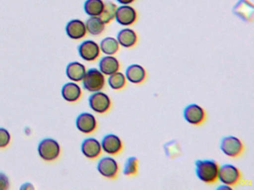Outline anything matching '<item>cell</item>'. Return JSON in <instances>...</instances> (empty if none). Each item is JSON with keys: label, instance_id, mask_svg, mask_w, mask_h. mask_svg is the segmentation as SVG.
Segmentation results:
<instances>
[{"label": "cell", "instance_id": "obj_1", "mask_svg": "<svg viewBox=\"0 0 254 190\" xmlns=\"http://www.w3.org/2000/svg\"><path fill=\"white\" fill-rule=\"evenodd\" d=\"M194 165L196 175L200 181L206 184H212L218 181L220 166L215 160H197Z\"/></svg>", "mask_w": 254, "mask_h": 190}, {"label": "cell", "instance_id": "obj_2", "mask_svg": "<svg viewBox=\"0 0 254 190\" xmlns=\"http://www.w3.org/2000/svg\"><path fill=\"white\" fill-rule=\"evenodd\" d=\"M106 83L105 76L97 68H90L86 72L82 80L83 87L87 92H100L104 89Z\"/></svg>", "mask_w": 254, "mask_h": 190}, {"label": "cell", "instance_id": "obj_3", "mask_svg": "<svg viewBox=\"0 0 254 190\" xmlns=\"http://www.w3.org/2000/svg\"><path fill=\"white\" fill-rule=\"evenodd\" d=\"M38 154L43 160L53 161L59 157L61 146L59 142L53 138H45L40 142L38 147Z\"/></svg>", "mask_w": 254, "mask_h": 190}, {"label": "cell", "instance_id": "obj_4", "mask_svg": "<svg viewBox=\"0 0 254 190\" xmlns=\"http://www.w3.org/2000/svg\"><path fill=\"white\" fill-rule=\"evenodd\" d=\"M241 180H242V173L234 165L227 163L219 166L218 181L221 184L233 187L239 184Z\"/></svg>", "mask_w": 254, "mask_h": 190}, {"label": "cell", "instance_id": "obj_5", "mask_svg": "<svg viewBox=\"0 0 254 190\" xmlns=\"http://www.w3.org/2000/svg\"><path fill=\"white\" fill-rule=\"evenodd\" d=\"M244 144L239 138L230 135L224 137L220 143V149L223 154L229 157H237L242 154L244 151Z\"/></svg>", "mask_w": 254, "mask_h": 190}, {"label": "cell", "instance_id": "obj_6", "mask_svg": "<svg viewBox=\"0 0 254 190\" xmlns=\"http://www.w3.org/2000/svg\"><path fill=\"white\" fill-rule=\"evenodd\" d=\"M88 102L90 108L98 114L108 112L112 105L110 96L102 91L92 94L89 96Z\"/></svg>", "mask_w": 254, "mask_h": 190}, {"label": "cell", "instance_id": "obj_7", "mask_svg": "<svg viewBox=\"0 0 254 190\" xmlns=\"http://www.w3.org/2000/svg\"><path fill=\"white\" fill-rule=\"evenodd\" d=\"M138 13L134 7L130 4H121L117 7L115 19L122 26L128 27L136 23Z\"/></svg>", "mask_w": 254, "mask_h": 190}, {"label": "cell", "instance_id": "obj_8", "mask_svg": "<svg viewBox=\"0 0 254 190\" xmlns=\"http://www.w3.org/2000/svg\"><path fill=\"white\" fill-rule=\"evenodd\" d=\"M96 168L101 175L108 179H116L120 170L119 163L111 156H105L101 158Z\"/></svg>", "mask_w": 254, "mask_h": 190}, {"label": "cell", "instance_id": "obj_9", "mask_svg": "<svg viewBox=\"0 0 254 190\" xmlns=\"http://www.w3.org/2000/svg\"><path fill=\"white\" fill-rule=\"evenodd\" d=\"M183 115L186 121L193 126H200L204 123L206 118V111L203 107L196 103L187 105L184 108Z\"/></svg>", "mask_w": 254, "mask_h": 190}, {"label": "cell", "instance_id": "obj_10", "mask_svg": "<svg viewBox=\"0 0 254 190\" xmlns=\"http://www.w3.org/2000/svg\"><path fill=\"white\" fill-rule=\"evenodd\" d=\"M78 53L81 59L87 62L96 60L100 56L99 45L93 40H85L78 48Z\"/></svg>", "mask_w": 254, "mask_h": 190}, {"label": "cell", "instance_id": "obj_11", "mask_svg": "<svg viewBox=\"0 0 254 190\" xmlns=\"http://www.w3.org/2000/svg\"><path fill=\"white\" fill-rule=\"evenodd\" d=\"M102 150L109 155H117L123 149V142L121 138L115 134H108L101 141Z\"/></svg>", "mask_w": 254, "mask_h": 190}, {"label": "cell", "instance_id": "obj_12", "mask_svg": "<svg viewBox=\"0 0 254 190\" xmlns=\"http://www.w3.org/2000/svg\"><path fill=\"white\" fill-rule=\"evenodd\" d=\"M75 125L80 132L84 134H90L97 128V120L91 113L83 112L77 117Z\"/></svg>", "mask_w": 254, "mask_h": 190}, {"label": "cell", "instance_id": "obj_13", "mask_svg": "<svg viewBox=\"0 0 254 190\" xmlns=\"http://www.w3.org/2000/svg\"><path fill=\"white\" fill-rule=\"evenodd\" d=\"M81 152L89 159H96L102 154L101 142L94 138H86L81 146Z\"/></svg>", "mask_w": 254, "mask_h": 190}, {"label": "cell", "instance_id": "obj_14", "mask_svg": "<svg viewBox=\"0 0 254 190\" xmlns=\"http://www.w3.org/2000/svg\"><path fill=\"white\" fill-rule=\"evenodd\" d=\"M126 80L133 84H141L147 77L146 70L139 64H131L126 68L125 72Z\"/></svg>", "mask_w": 254, "mask_h": 190}, {"label": "cell", "instance_id": "obj_15", "mask_svg": "<svg viewBox=\"0 0 254 190\" xmlns=\"http://www.w3.org/2000/svg\"><path fill=\"white\" fill-rule=\"evenodd\" d=\"M87 32L85 23L80 19H72L66 24V34L72 40H81L85 37Z\"/></svg>", "mask_w": 254, "mask_h": 190}, {"label": "cell", "instance_id": "obj_16", "mask_svg": "<svg viewBox=\"0 0 254 190\" xmlns=\"http://www.w3.org/2000/svg\"><path fill=\"white\" fill-rule=\"evenodd\" d=\"M117 40L122 47L130 48L134 47L137 43L138 35L136 31L131 28H123L117 34Z\"/></svg>", "mask_w": 254, "mask_h": 190}, {"label": "cell", "instance_id": "obj_17", "mask_svg": "<svg viewBox=\"0 0 254 190\" xmlns=\"http://www.w3.org/2000/svg\"><path fill=\"white\" fill-rule=\"evenodd\" d=\"M120 63L117 57L106 55L99 62V70L105 76H110L120 71Z\"/></svg>", "mask_w": 254, "mask_h": 190}, {"label": "cell", "instance_id": "obj_18", "mask_svg": "<svg viewBox=\"0 0 254 190\" xmlns=\"http://www.w3.org/2000/svg\"><path fill=\"white\" fill-rule=\"evenodd\" d=\"M81 94L82 92H81V87L74 82L66 83L62 87V96L67 102H76L81 97Z\"/></svg>", "mask_w": 254, "mask_h": 190}, {"label": "cell", "instance_id": "obj_19", "mask_svg": "<svg viewBox=\"0 0 254 190\" xmlns=\"http://www.w3.org/2000/svg\"><path fill=\"white\" fill-rule=\"evenodd\" d=\"M87 69L82 63L79 62H72L66 66V74L72 82H81L85 76Z\"/></svg>", "mask_w": 254, "mask_h": 190}, {"label": "cell", "instance_id": "obj_20", "mask_svg": "<svg viewBox=\"0 0 254 190\" xmlns=\"http://www.w3.org/2000/svg\"><path fill=\"white\" fill-rule=\"evenodd\" d=\"M86 29L93 36H99L105 31V24L99 16H90L85 22Z\"/></svg>", "mask_w": 254, "mask_h": 190}, {"label": "cell", "instance_id": "obj_21", "mask_svg": "<svg viewBox=\"0 0 254 190\" xmlns=\"http://www.w3.org/2000/svg\"><path fill=\"white\" fill-rule=\"evenodd\" d=\"M101 52L105 55L114 56L120 50V46L117 38L112 37H107L101 41L99 44Z\"/></svg>", "mask_w": 254, "mask_h": 190}, {"label": "cell", "instance_id": "obj_22", "mask_svg": "<svg viewBox=\"0 0 254 190\" xmlns=\"http://www.w3.org/2000/svg\"><path fill=\"white\" fill-rule=\"evenodd\" d=\"M104 5L103 0H86L84 10L89 16H99L103 10Z\"/></svg>", "mask_w": 254, "mask_h": 190}, {"label": "cell", "instance_id": "obj_23", "mask_svg": "<svg viewBox=\"0 0 254 190\" xmlns=\"http://www.w3.org/2000/svg\"><path fill=\"white\" fill-rule=\"evenodd\" d=\"M117 9V5L115 3L111 1H105L103 10L99 17L105 25H108L115 19Z\"/></svg>", "mask_w": 254, "mask_h": 190}, {"label": "cell", "instance_id": "obj_24", "mask_svg": "<svg viewBox=\"0 0 254 190\" xmlns=\"http://www.w3.org/2000/svg\"><path fill=\"white\" fill-rule=\"evenodd\" d=\"M108 83L113 90L120 91L126 87L127 80L125 74L120 71H117L108 76Z\"/></svg>", "mask_w": 254, "mask_h": 190}, {"label": "cell", "instance_id": "obj_25", "mask_svg": "<svg viewBox=\"0 0 254 190\" xmlns=\"http://www.w3.org/2000/svg\"><path fill=\"white\" fill-rule=\"evenodd\" d=\"M139 169V160L135 156L127 157L123 168V174L126 176H134L137 174Z\"/></svg>", "mask_w": 254, "mask_h": 190}, {"label": "cell", "instance_id": "obj_26", "mask_svg": "<svg viewBox=\"0 0 254 190\" xmlns=\"http://www.w3.org/2000/svg\"><path fill=\"white\" fill-rule=\"evenodd\" d=\"M164 151L166 155L170 158H175L181 154V146L177 141H172L164 145Z\"/></svg>", "mask_w": 254, "mask_h": 190}, {"label": "cell", "instance_id": "obj_27", "mask_svg": "<svg viewBox=\"0 0 254 190\" xmlns=\"http://www.w3.org/2000/svg\"><path fill=\"white\" fill-rule=\"evenodd\" d=\"M11 141V135L6 129L0 128V148H5Z\"/></svg>", "mask_w": 254, "mask_h": 190}, {"label": "cell", "instance_id": "obj_28", "mask_svg": "<svg viewBox=\"0 0 254 190\" xmlns=\"http://www.w3.org/2000/svg\"><path fill=\"white\" fill-rule=\"evenodd\" d=\"M10 182L8 176L3 172H0V190H6L9 188Z\"/></svg>", "mask_w": 254, "mask_h": 190}, {"label": "cell", "instance_id": "obj_29", "mask_svg": "<svg viewBox=\"0 0 254 190\" xmlns=\"http://www.w3.org/2000/svg\"><path fill=\"white\" fill-rule=\"evenodd\" d=\"M21 190H35V187H33L31 183H26V184H23L20 187Z\"/></svg>", "mask_w": 254, "mask_h": 190}, {"label": "cell", "instance_id": "obj_30", "mask_svg": "<svg viewBox=\"0 0 254 190\" xmlns=\"http://www.w3.org/2000/svg\"><path fill=\"white\" fill-rule=\"evenodd\" d=\"M218 190H231L232 187L230 186L226 185V184H221L219 187H217Z\"/></svg>", "mask_w": 254, "mask_h": 190}, {"label": "cell", "instance_id": "obj_31", "mask_svg": "<svg viewBox=\"0 0 254 190\" xmlns=\"http://www.w3.org/2000/svg\"><path fill=\"white\" fill-rule=\"evenodd\" d=\"M120 4H131L136 0H117Z\"/></svg>", "mask_w": 254, "mask_h": 190}]
</instances>
